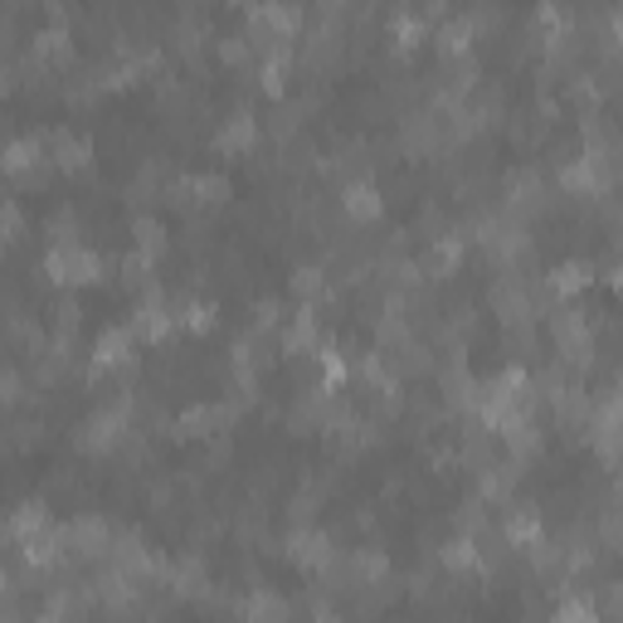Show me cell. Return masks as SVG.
Listing matches in <instances>:
<instances>
[{"mask_svg":"<svg viewBox=\"0 0 623 623\" xmlns=\"http://www.w3.org/2000/svg\"><path fill=\"white\" fill-rule=\"evenodd\" d=\"M44 274L64 288H84V282H103L108 278V258L93 254L88 244H54L44 254Z\"/></svg>","mask_w":623,"mask_h":623,"instance_id":"obj_1","label":"cell"},{"mask_svg":"<svg viewBox=\"0 0 623 623\" xmlns=\"http://www.w3.org/2000/svg\"><path fill=\"white\" fill-rule=\"evenodd\" d=\"M44 152H49V162L59 166V171H69V176H78V171H88V166H93V137H88V132H78V127H69V122H59V127L44 132Z\"/></svg>","mask_w":623,"mask_h":623,"instance_id":"obj_2","label":"cell"},{"mask_svg":"<svg viewBox=\"0 0 623 623\" xmlns=\"http://www.w3.org/2000/svg\"><path fill=\"white\" fill-rule=\"evenodd\" d=\"M258 146V122H254V108H248V98H240L230 112L220 118V127H214V152L224 156H248Z\"/></svg>","mask_w":623,"mask_h":623,"instance_id":"obj_3","label":"cell"},{"mask_svg":"<svg viewBox=\"0 0 623 623\" xmlns=\"http://www.w3.org/2000/svg\"><path fill=\"white\" fill-rule=\"evenodd\" d=\"M240 619L244 623H292V599L268 585H254L240 599Z\"/></svg>","mask_w":623,"mask_h":623,"instance_id":"obj_4","label":"cell"},{"mask_svg":"<svg viewBox=\"0 0 623 623\" xmlns=\"http://www.w3.org/2000/svg\"><path fill=\"white\" fill-rule=\"evenodd\" d=\"M336 541L326 536V531H312V526H302V531H288V541H282V555H288L298 570H316V565L332 555Z\"/></svg>","mask_w":623,"mask_h":623,"instance_id":"obj_5","label":"cell"},{"mask_svg":"<svg viewBox=\"0 0 623 623\" xmlns=\"http://www.w3.org/2000/svg\"><path fill=\"white\" fill-rule=\"evenodd\" d=\"M342 214L351 224H376L385 214V196L370 180H356V186H342Z\"/></svg>","mask_w":623,"mask_h":623,"instance_id":"obj_6","label":"cell"},{"mask_svg":"<svg viewBox=\"0 0 623 623\" xmlns=\"http://www.w3.org/2000/svg\"><path fill=\"white\" fill-rule=\"evenodd\" d=\"M44 234H49V248L84 244V210H78V200H59V205L44 214Z\"/></svg>","mask_w":623,"mask_h":623,"instance_id":"obj_7","label":"cell"},{"mask_svg":"<svg viewBox=\"0 0 623 623\" xmlns=\"http://www.w3.org/2000/svg\"><path fill=\"white\" fill-rule=\"evenodd\" d=\"M132 244H137V254L142 258H162L166 248H171V230H166V220H156L152 210H142L137 220H132Z\"/></svg>","mask_w":623,"mask_h":623,"instance_id":"obj_8","label":"cell"},{"mask_svg":"<svg viewBox=\"0 0 623 623\" xmlns=\"http://www.w3.org/2000/svg\"><path fill=\"white\" fill-rule=\"evenodd\" d=\"M472 40H478V30L468 25V15H448L444 25H438V35H434L438 59H468V54H472Z\"/></svg>","mask_w":623,"mask_h":623,"instance_id":"obj_9","label":"cell"},{"mask_svg":"<svg viewBox=\"0 0 623 623\" xmlns=\"http://www.w3.org/2000/svg\"><path fill=\"white\" fill-rule=\"evenodd\" d=\"M78 332H84V302H78L74 292H64V298H54V308H49V336L78 342Z\"/></svg>","mask_w":623,"mask_h":623,"instance_id":"obj_10","label":"cell"},{"mask_svg":"<svg viewBox=\"0 0 623 623\" xmlns=\"http://www.w3.org/2000/svg\"><path fill=\"white\" fill-rule=\"evenodd\" d=\"M502 351L512 360H531L541 351V326L536 322H507L502 326Z\"/></svg>","mask_w":623,"mask_h":623,"instance_id":"obj_11","label":"cell"},{"mask_svg":"<svg viewBox=\"0 0 623 623\" xmlns=\"http://www.w3.org/2000/svg\"><path fill=\"white\" fill-rule=\"evenodd\" d=\"M180 248H186L190 258H205L214 248V214H190L186 224H180Z\"/></svg>","mask_w":623,"mask_h":623,"instance_id":"obj_12","label":"cell"},{"mask_svg":"<svg viewBox=\"0 0 623 623\" xmlns=\"http://www.w3.org/2000/svg\"><path fill=\"white\" fill-rule=\"evenodd\" d=\"M278 482H282V463H254V472L244 478V492H248V502H268V497L278 492Z\"/></svg>","mask_w":623,"mask_h":623,"instance_id":"obj_13","label":"cell"},{"mask_svg":"<svg viewBox=\"0 0 623 623\" xmlns=\"http://www.w3.org/2000/svg\"><path fill=\"white\" fill-rule=\"evenodd\" d=\"M214 54H220V64H230V69H254V49H248L244 30H230V35H214Z\"/></svg>","mask_w":623,"mask_h":623,"instance_id":"obj_14","label":"cell"},{"mask_svg":"<svg viewBox=\"0 0 623 623\" xmlns=\"http://www.w3.org/2000/svg\"><path fill=\"white\" fill-rule=\"evenodd\" d=\"M550 623H599L594 599H589V594H570L560 609H555V619H550Z\"/></svg>","mask_w":623,"mask_h":623,"instance_id":"obj_15","label":"cell"},{"mask_svg":"<svg viewBox=\"0 0 623 623\" xmlns=\"http://www.w3.org/2000/svg\"><path fill=\"white\" fill-rule=\"evenodd\" d=\"M44 492L49 497H78V468L74 463H54L49 478H44Z\"/></svg>","mask_w":623,"mask_h":623,"instance_id":"obj_16","label":"cell"},{"mask_svg":"<svg viewBox=\"0 0 623 623\" xmlns=\"http://www.w3.org/2000/svg\"><path fill=\"white\" fill-rule=\"evenodd\" d=\"M25 394H30V385L20 380V370L0 366V404H25Z\"/></svg>","mask_w":623,"mask_h":623,"instance_id":"obj_17","label":"cell"},{"mask_svg":"<svg viewBox=\"0 0 623 623\" xmlns=\"http://www.w3.org/2000/svg\"><path fill=\"white\" fill-rule=\"evenodd\" d=\"M15 546V526H10V516H0V550Z\"/></svg>","mask_w":623,"mask_h":623,"instance_id":"obj_18","label":"cell"},{"mask_svg":"<svg viewBox=\"0 0 623 623\" xmlns=\"http://www.w3.org/2000/svg\"><path fill=\"white\" fill-rule=\"evenodd\" d=\"M35 623H64V619H59V614H49V609H44V614H40Z\"/></svg>","mask_w":623,"mask_h":623,"instance_id":"obj_19","label":"cell"}]
</instances>
